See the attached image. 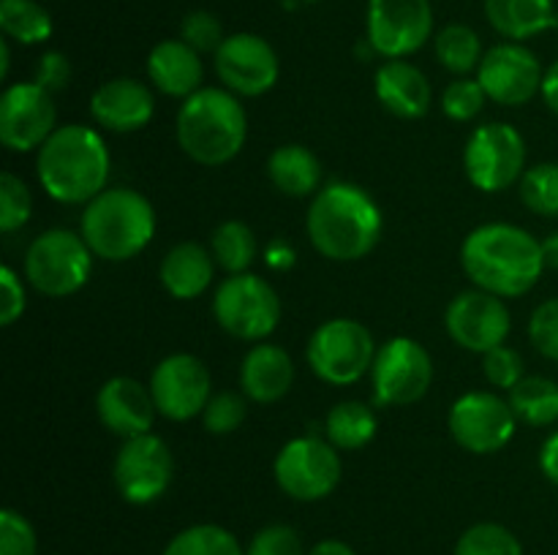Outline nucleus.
<instances>
[{
    "instance_id": "f257e3e1",
    "label": "nucleus",
    "mask_w": 558,
    "mask_h": 555,
    "mask_svg": "<svg viewBox=\"0 0 558 555\" xmlns=\"http://www.w3.org/2000/svg\"><path fill=\"white\" fill-rule=\"evenodd\" d=\"M461 267L474 288L496 297H523L545 272L543 239L515 223H483L461 245Z\"/></svg>"
},
{
    "instance_id": "f03ea898",
    "label": "nucleus",
    "mask_w": 558,
    "mask_h": 555,
    "mask_svg": "<svg viewBox=\"0 0 558 555\" xmlns=\"http://www.w3.org/2000/svg\"><path fill=\"white\" fill-rule=\"evenodd\" d=\"M381 212L376 201L354 183H327L314 196L305 215L311 245L330 261H360L381 237Z\"/></svg>"
},
{
    "instance_id": "7ed1b4c3",
    "label": "nucleus",
    "mask_w": 558,
    "mask_h": 555,
    "mask_svg": "<svg viewBox=\"0 0 558 555\" xmlns=\"http://www.w3.org/2000/svg\"><path fill=\"white\" fill-rule=\"evenodd\" d=\"M109 147L96 128L71 123L60 125L36 158L38 183L60 205H87L109 180Z\"/></svg>"
},
{
    "instance_id": "20e7f679",
    "label": "nucleus",
    "mask_w": 558,
    "mask_h": 555,
    "mask_svg": "<svg viewBox=\"0 0 558 555\" xmlns=\"http://www.w3.org/2000/svg\"><path fill=\"white\" fill-rule=\"evenodd\" d=\"M174 134L191 161L221 166L243 150L248 118L240 98L227 87H202L180 103Z\"/></svg>"
},
{
    "instance_id": "39448f33",
    "label": "nucleus",
    "mask_w": 558,
    "mask_h": 555,
    "mask_svg": "<svg viewBox=\"0 0 558 555\" xmlns=\"http://www.w3.org/2000/svg\"><path fill=\"white\" fill-rule=\"evenodd\" d=\"M80 234L98 259L129 261L150 245L156 234V210L140 190L107 188L85 205Z\"/></svg>"
},
{
    "instance_id": "423d86ee",
    "label": "nucleus",
    "mask_w": 558,
    "mask_h": 555,
    "mask_svg": "<svg viewBox=\"0 0 558 555\" xmlns=\"http://www.w3.org/2000/svg\"><path fill=\"white\" fill-rule=\"evenodd\" d=\"M281 310L276 288L254 272L223 278L213 294V316L218 326L238 341H265L276 332Z\"/></svg>"
},
{
    "instance_id": "0eeeda50",
    "label": "nucleus",
    "mask_w": 558,
    "mask_h": 555,
    "mask_svg": "<svg viewBox=\"0 0 558 555\" xmlns=\"http://www.w3.org/2000/svg\"><path fill=\"white\" fill-rule=\"evenodd\" d=\"M93 272V250L80 232L49 229L38 234L25 254V278L47 297H71Z\"/></svg>"
},
{
    "instance_id": "6e6552de",
    "label": "nucleus",
    "mask_w": 558,
    "mask_h": 555,
    "mask_svg": "<svg viewBox=\"0 0 558 555\" xmlns=\"http://www.w3.org/2000/svg\"><path fill=\"white\" fill-rule=\"evenodd\" d=\"M376 343L368 326L357 319H330L311 335L305 359L322 381L332 386L357 384L371 373Z\"/></svg>"
},
{
    "instance_id": "1a4fd4ad",
    "label": "nucleus",
    "mask_w": 558,
    "mask_h": 555,
    "mask_svg": "<svg viewBox=\"0 0 558 555\" xmlns=\"http://www.w3.org/2000/svg\"><path fill=\"white\" fill-rule=\"evenodd\" d=\"M341 455L327 439L303 435L281 446L272 462L276 484L294 501L314 504L327 498L341 482Z\"/></svg>"
},
{
    "instance_id": "9d476101",
    "label": "nucleus",
    "mask_w": 558,
    "mask_h": 555,
    "mask_svg": "<svg viewBox=\"0 0 558 555\" xmlns=\"http://www.w3.org/2000/svg\"><path fill=\"white\" fill-rule=\"evenodd\" d=\"M463 169L469 183L485 194L510 188L526 169V139L510 123L480 125L463 147Z\"/></svg>"
},
{
    "instance_id": "9b49d317",
    "label": "nucleus",
    "mask_w": 558,
    "mask_h": 555,
    "mask_svg": "<svg viewBox=\"0 0 558 555\" xmlns=\"http://www.w3.org/2000/svg\"><path fill=\"white\" fill-rule=\"evenodd\" d=\"M434 384V359L414 337H390L371 368L376 406H412Z\"/></svg>"
},
{
    "instance_id": "f8f14e48",
    "label": "nucleus",
    "mask_w": 558,
    "mask_h": 555,
    "mask_svg": "<svg viewBox=\"0 0 558 555\" xmlns=\"http://www.w3.org/2000/svg\"><path fill=\"white\" fill-rule=\"evenodd\" d=\"M114 488L125 504L147 506L161 498L174 479V457L156 433L125 439L114 455Z\"/></svg>"
},
{
    "instance_id": "ddd939ff",
    "label": "nucleus",
    "mask_w": 558,
    "mask_h": 555,
    "mask_svg": "<svg viewBox=\"0 0 558 555\" xmlns=\"http://www.w3.org/2000/svg\"><path fill=\"white\" fill-rule=\"evenodd\" d=\"M434 36L430 0H368L365 41L387 60H403Z\"/></svg>"
},
{
    "instance_id": "4468645a",
    "label": "nucleus",
    "mask_w": 558,
    "mask_h": 555,
    "mask_svg": "<svg viewBox=\"0 0 558 555\" xmlns=\"http://www.w3.org/2000/svg\"><path fill=\"white\" fill-rule=\"evenodd\" d=\"M447 424L458 446L472 455H494L512 441L518 417L496 392H466L452 403Z\"/></svg>"
},
{
    "instance_id": "2eb2a0df",
    "label": "nucleus",
    "mask_w": 558,
    "mask_h": 555,
    "mask_svg": "<svg viewBox=\"0 0 558 555\" xmlns=\"http://www.w3.org/2000/svg\"><path fill=\"white\" fill-rule=\"evenodd\" d=\"M150 395L161 417L189 422L205 411L213 397V379L207 365L194 354H169L150 373Z\"/></svg>"
},
{
    "instance_id": "dca6fc26",
    "label": "nucleus",
    "mask_w": 558,
    "mask_h": 555,
    "mask_svg": "<svg viewBox=\"0 0 558 555\" xmlns=\"http://www.w3.org/2000/svg\"><path fill=\"white\" fill-rule=\"evenodd\" d=\"M213 65L221 85L243 98L265 96L276 87L278 74H281L272 44L256 33H232L223 38L218 52L213 54Z\"/></svg>"
},
{
    "instance_id": "f3484780",
    "label": "nucleus",
    "mask_w": 558,
    "mask_h": 555,
    "mask_svg": "<svg viewBox=\"0 0 558 555\" xmlns=\"http://www.w3.org/2000/svg\"><path fill=\"white\" fill-rule=\"evenodd\" d=\"M447 335L452 343L474 354H488L505 346L512 330L510 308L505 299L483 288H469L452 297L445 313Z\"/></svg>"
},
{
    "instance_id": "a211bd4d",
    "label": "nucleus",
    "mask_w": 558,
    "mask_h": 555,
    "mask_svg": "<svg viewBox=\"0 0 558 555\" xmlns=\"http://www.w3.org/2000/svg\"><path fill=\"white\" fill-rule=\"evenodd\" d=\"M54 96L36 82H16L0 96V141L11 152L38 150L54 134Z\"/></svg>"
},
{
    "instance_id": "6ab92c4d",
    "label": "nucleus",
    "mask_w": 558,
    "mask_h": 555,
    "mask_svg": "<svg viewBox=\"0 0 558 555\" xmlns=\"http://www.w3.org/2000/svg\"><path fill=\"white\" fill-rule=\"evenodd\" d=\"M477 79L488 101L501 107H521L543 90L545 71L537 54L521 41H501L485 52Z\"/></svg>"
},
{
    "instance_id": "aec40b11",
    "label": "nucleus",
    "mask_w": 558,
    "mask_h": 555,
    "mask_svg": "<svg viewBox=\"0 0 558 555\" xmlns=\"http://www.w3.org/2000/svg\"><path fill=\"white\" fill-rule=\"evenodd\" d=\"M96 411L104 428L125 441L150 433L158 408L150 395V386L129 379V375H114L98 390Z\"/></svg>"
},
{
    "instance_id": "412c9836",
    "label": "nucleus",
    "mask_w": 558,
    "mask_h": 555,
    "mask_svg": "<svg viewBox=\"0 0 558 555\" xmlns=\"http://www.w3.org/2000/svg\"><path fill=\"white\" fill-rule=\"evenodd\" d=\"M90 114L101 128L114 131V134H131L150 123L156 114V98L145 82L118 76V79L104 82L93 92Z\"/></svg>"
},
{
    "instance_id": "4be33fe9",
    "label": "nucleus",
    "mask_w": 558,
    "mask_h": 555,
    "mask_svg": "<svg viewBox=\"0 0 558 555\" xmlns=\"http://www.w3.org/2000/svg\"><path fill=\"white\" fill-rule=\"evenodd\" d=\"M376 98L396 118L417 120L428 114L434 90L428 76L409 60H385L376 71Z\"/></svg>"
},
{
    "instance_id": "5701e85b",
    "label": "nucleus",
    "mask_w": 558,
    "mask_h": 555,
    "mask_svg": "<svg viewBox=\"0 0 558 555\" xmlns=\"http://www.w3.org/2000/svg\"><path fill=\"white\" fill-rule=\"evenodd\" d=\"M147 76L163 96L185 101L196 90H202V76H205L202 54L191 49L183 38H167L147 54Z\"/></svg>"
},
{
    "instance_id": "b1692460",
    "label": "nucleus",
    "mask_w": 558,
    "mask_h": 555,
    "mask_svg": "<svg viewBox=\"0 0 558 555\" xmlns=\"http://www.w3.org/2000/svg\"><path fill=\"white\" fill-rule=\"evenodd\" d=\"M294 384L292 357L276 343H256L240 365V390L254 403H278Z\"/></svg>"
},
{
    "instance_id": "393cba45",
    "label": "nucleus",
    "mask_w": 558,
    "mask_h": 555,
    "mask_svg": "<svg viewBox=\"0 0 558 555\" xmlns=\"http://www.w3.org/2000/svg\"><path fill=\"white\" fill-rule=\"evenodd\" d=\"M216 259L205 245L180 243L167 250L158 275H161L163 288L174 299H194L207 292V286L216 278Z\"/></svg>"
},
{
    "instance_id": "a878e982",
    "label": "nucleus",
    "mask_w": 558,
    "mask_h": 555,
    "mask_svg": "<svg viewBox=\"0 0 558 555\" xmlns=\"http://www.w3.org/2000/svg\"><path fill=\"white\" fill-rule=\"evenodd\" d=\"M490 27L507 41H526L558 25L554 0H485Z\"/></svg>"
},
{
    "instance_id": "bb28decb",
    "label": "nucleus",
    "mask_w": 558,
    "mask_h": 555,
    "mask_svg": "<svg viewBox=\"0 0 558 555\" xmlns=\"http://www.w3.org/2000/svg\"><path fill=\"white\" fill-rule=\"evenodd\" d=\"M267 174H270L272 185L292 199H305V196H316L322 190L319 158L303 145L276 147L267 161Z\"/></svg>"
},
{
    "instance_id": "cd10ccee",
    "label": "nucleus",
    "mask_w": 558,
    "mask_h": 555,
    "mask_svg": "<svg viewBox=\"0 0 558 555\" xmlns=\"http://www.w3.org/2000/svg\"><path fill=\"white\" fill-rule=\"evenodd\" d=\"M376 414L368 403L341 400L330 408L325 419V439L338 452H357L368 446L376 435Z\"/></svg>"
},
{
    "instance_id": "c85d7f7f",
    "label": "nucleus",
    "mask_w": 558,
    "mask_h": 555,
    "mask_svg": "<svg viewBox=\"0 0 558 555\" xmlns=\"http://www.w3.org/2000/svg\"><path fill=\"white\" fill-rule=\"evenodd\" d=\"M510 406L518 422L529 428H548L558 422V384L545 375H523L510 390Z\"/></svg>"
},
{
    "instance_id": "c756f323",
    "label": "nucleus",
    "mask_w": 558,
    "mask_h": 555,
    "mask_svg": "<svg viewBox=\"0 0 558 555\" xmlns=\"http://www.w3.org/2000/svg\"><path fill=\"white\" fill-rule=\"evenodd\" d=\"M434 47L436 60L456 76H466L472 71H477L485 58L480 33L474 27L461 25V22H452V25L441 27L434 38Z\"/></svg>"
},
{
    "instance_id": "7c9ffc66",
    "label": "nucleus",
    "mask_w": 558,
    "mask_h": 555,
    "mask_svg": "<svg viewBox=\"0 0 558 555\" xmlns=\"http://www.w3.org/2000/svg\"><path fill=\"white\" fill-rule=\"evenodd\" d=\"M256 250H259V243H256V234L251 232L248 223L223 221L213 232L210 254L216 259V264L223 272H229V275L248 272V267L256 259Z\"/></svg>"
},
{
    "instance_id": "2f4dec72",
    "label": "nucleus",
    "mask_w": 558,
    "mask_h": 555,
    "mask_svg": "<svg viewBox=\"0 0 558 555\" xmlns=\"http://www.w3.org/2000/svg\"><path fill=\"white\" fill-rule=\"evenodd\" d=\"M0 30L5 38L33 47L52 36V16L38 0H0Z\"/></svg>"
},
{
    "instance_id": "473e14b6",
    "label": "nucleus",
    "mask_w": 558,
    "mask_h": 555,
    "mask_svg": "<svg viewBox=\"0 0 558 555\" xmlns=\"http://www.w3.org/2000/svg\"><path fill=\"white\" fill-rule=\"evenodd\" d=\"M163 555H245L240 539L216 522H199L180 531L163 547Z\"/></svg>"
},
{
    "instance_id": "72a5a7b5",
    "label": "nucleus",
    "mask_w": 558,
    "mask_h": 555,
    "mask_svg": "<svg viewBox=\"0 0 558 555\" xmlns=\"http://www.w3.org/2000/svg\"><path fill=\"white\" fill-rule=\"evenodd\" d=\"M452 555H523V544L499 522H477L461 533Z\"/></svg>"
},
{
    "instance_id": "f704fd0d",
    "label": "nucleus",
    "mask_w": 558,
    "mask_h": 555,
    "mask_svg": "<svg viewBox=\"0 0 558 555\" xmlns=\"http://www.w3.org/2000/svg\"><path fill=\"white\" fill-rule=\"evenodd\" d=\"M521 201L543 218H558V163H537L521 177Z\"/></svg>"
},
{
    "instance_id": "c9c22d12",
    "label": "nucleus",
    "mask_w": 558,
    "mask_h": 555,
    "mask_svg": "<svg viewBox=\"0 0 558 555\" xmlns=\"http://www.w3.org/2000/svg\"><path fill=\"white\" fill-rule=\"evenodd\" d=\"M33 196L25 180L16 174H0V232L11 234L31 221Z\"/></svg>"
},
{
    "instance_id": "e433bc0d",
    "label": "nucleus",
    "mask_w": 558,
    "mask_h": 555,
    "mask_svg": "<svg viewBox=\"0 0 558 555\" xmlns=\"http://www.w3.org/2000/svg\"><path fill=\"white\" fill-rule=\"evenodd\" d=\"M248 397L240 395V392H216V395L207 400L205 411H202V422H205L207 433L213 435H229L245 422V414H248Z\"/></svg>"
},
{
    "instance_id": "4c0bfd02",
    "label": "nucleus",
    "mask_w": 558,
    "mask_h": 555,
    "mask_svg": "<svg viewBox=\"0 0 558 555\" xmlns=\"http://www.w3.org/2000/svg\"><path fill=\"white\" fill-rule=\"evenodd\" d=\"M485 101H488V96H485L480 79H469V76L450 82L441 92V109L456 123H469V120L477 118L485 109Z\"/></svg>"
},
{
    "instance_id": "58836bf2",
    "label": "nucleus",
    "mask_w": 558,
    "mask_h": 555,
    "mask_svg": "<svg viewBox=\"0 0 558 555\" xmlns=\"http://www.w3.org/2000/svg\"><path fill=\"white\" fill-rule=\"evenodd\" d=\"M180 38L199 54H216L223 44V25L213 11H191L180 25Z\"/></svg>"
},
{
    "instance_id": "ea45409f",
    "label": "nucleus",
    "mask_w": 558,
    "mask_h": 555,
    "mask_svg": "<svg viewBox=\"0 0 558 555\" xmlns=\"http://www.w3.org/2000/svg\"><path fill=\"white\" fill-rule=\"evenodd\" d=\"M529 341L550 362H558V297L537 305L529 319Z\"/></svg>"
},
{
    "instance_id": "a19ab883",
    "label": "nucleus",
    "mask_w": 558,
    "mask_h": 555,
    "mask_svg": "<svg viewBox=\"0 0 558 555\" xmlns=\"http://www.w3.org/2000/svg\"><path fill=\"white\" fill-rule=\"evenodd\" d=\"M38 536L36 528L20 511H0V555H36Z\"/></svg>"
},
{
    "instance_id": "79ce46f5",
    "label": "nucleus",
    "mask_w": 558,
    "mask_h": 555,
    "mask_svg": "<svg viewBox=\"0 0 558 555\" xmlns=\"http://www.w3.org/2000/svg\"><path fill=\"white\" fill-rule=\"evenodd\" d=\"M245 555H308L303 547V539L292 526L272 522L262 531L254 533L251 544L245 547Z\"/></svg>"
},
{
    "instance_id": "37998d69",
    "label": "nucleus",
    "mask_w": 558,
    "mask_h": 555,
    "mask_svg": "<svg viewBox=\"0 0 558 555\" xmlns=\"http://www.w3.org/2000/svg\"><path fill=\"white\" fill-rule=\"evenodd\" d=\"M483 373L488 384L507 392L526 375L523 373V357L510 346H499L494 351L483 354Z\"/></svg>"
},
{
    "instance_id": "c03bdc74",
    "label": "nucleus",
    "mask_w": 558,
    "mask_h": 555,
    "mask_svg": "<svg viewBox=\"0 0 558 555\" xmlns=\"http://www.w3.org/2000/svg\"><path fill=\"white\" fill-rule=\"evenodd\" d=\"M33 82L36 85H41L47 92H60L69 87L71 82V63L69 58H65L63 52H58V49H49V52H44L41 58H38L36 63V71H33Z\"/></svg>"
},
{
    "instance_id": "a18cd8bd",
    "label": "nucleus",
    "mask_w": 558,
    "mask_h": 555,
    "mask_svg": "<svg viewBox=\"0 0 558 555\" xmlns=\"http://www.w3.org/2000/svg\"><path fill=\"white\" fill-rule=\"evenodd\" d=\"M0 292H3V299H0V324L11 326L22 313H25V286H22V278L11 270L9 264L0 267Z\"/></svg>"
},
{
    "instance_id": "49530a36",
    "label": "nucleus",
    "mask_w": 558,
    "mask_h": 555,
    "mask_svg": "<svg viewBox=\"0 0 558 555\" xmlns=\"http://www.w3.org/2000/svg\"><path fill=\"white\" fill-rule=\"evenodd\" d=\"M539 471L548 479L550 484L558 488V430L545 439V444L539 446Z\"/></svg>"
},
{
    "instance_id": "de8ad7c7",
    "label": "nucleus",
    "mask_w": 558,
    "mask_h": 555,
    "mask_svg": "<svg viewBox=\"0 0 558 555\" xmlns=\"http://www.w3.org/2000/svg\"><path fill=\"white\" fill-rule=\"evenodd\" d=\"M543 98L545 103H548L550 112L558 114V60H554V63L545 69V79H543Z\"/></svg>"
},
{
    "instance_id": "09e8293b",
    "label": "nucleus",
    "mask_w": 558,
    "mask_h": 555,
    "mask_svg": "<svg viewBox=\"0 0 558 555\" xmlns=\"http://www.w3.org/2000/svg\"><path fill=\"white\" fill-rule=\"evenodd\" d=\"M308 555H357V553H354V547H349L347 542H341V539H322V542H316L314 547L308 550Z\"/></svg>"
},
{
    "instance_id": "8fccbe9b",
    "label": "nucleus",
    "mask_w": 558,
    "mask_h": 555,
    "mask_svg": "<svg viewBox=\"0 0 558 555\" xmlns=\"http://www.w3.org/2000/svg\"><path fill=\"white\" fill-rule=\"evenodd\" d=\"M543 259H545V270H558V232L548 234L543 239Z\"/></svg>"
},
{
    "instance_id": "3c124183",
    "label": "nucleus",
    "mask_w": 558,
    "mask_h": 555,
    "mask_svg": "<svg viewBox=\"0 0 558 555\" xmlns=\"http://www.w3.org/2000/svg\"><path fill=\"white\" fill-rule=\"evenodd\" d=\"M9 63H11V49L5 38H0V79L9 76Z\"/></svg>"
}]
</instances>
